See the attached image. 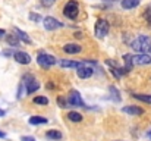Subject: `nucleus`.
Returning <instances> with one entry per match:
<instances>
[{
	"label": "nucleus",
	"mask_w": 151,
	"mask_h": 141,
	"mask_svg": "<svg viewBox=\"0 0 151 141\" xmlns=\"http://www.w3.org/2000/svg\"><path fill=\"white\" fill-rule=\"evenodd\" d=\"M22 141H35L32 137H22Z\"/></svg>",
	"instance_id": "obj_27"
},
{
	"label": "nucleus",
	"mask_w": 151,
	"mask_h": 141,
	"mask_svg": "<svg viewBox=\"0 0 151 141\" xmlns=\"http://www.w3.org/2000/svg\"><path fill=\"white\" fill-rule=\"evenodd\" d=\"M148 135H151V132H150V134H148Z\"/></svg>",
	"instance_id": "obj_33"
},
{
	"label": "nucleus",
	"mask_w": 151,
	"mask_h": 141,
	"mask_svg": "<svg viewBox=\"0 0 151 141\" xmlns=\"http://www.w3.org/2000/svg\"><path fill=\"white\" fill-rule=\"evenodd\" d=\"M47 138L49 140H62V132H59V131H56V129H50V131H47Z\"/></svg>",
	"instance_id": "obj_17"
},
{
	"label": "nucleus",
	"mask_w": 151,
	"mask_h": 141,
	"mask_svg": "<svg viewBox=\"0 0 151 141\" xmlns=\"http://www.w3.org/2000/svg\"><path fill=\"white\" fill-rule=\"evenodd\" d=\"M63 13H65L66 18L75 19L78 16V13H79V4H78V1L76 0H69L65 4V7H63Z\"/></svg>",
	"instance_id": "obj_2"
},
{
	"label": "nucleus",
	"mask_w": 151,
	"mask_h": 141,
	"mask_svg": "<svg viewBox=\"0 0 151 141\" xmlns=\"http://www.w3.org/2000/svg\"><path fill=\"white\" fill-rule=\"evenodd\" d=\"M148 53H151V47H150V48H148Z\"/></svg>",
	"instance_id": "obj_32"
},
{
	"label": "nucleus",
	"mask_w": 151,
	"mask_h": 141,
	"mask_svg": "<svg viewBox=\"0 0 151 141\" xmlns=\"http://www.w3.org/2000/svg\"><path fill=\"white\" fill-rule=\"evenodd\" d=\"M22 84H24V87H25V90H27V93L28 94L35 93V91L40 88L38 81H37L32 75H25V77L22 78Z\"/></svg>",
	"instance_id": "obj_3"
},
{
	"label": "nucleus",
	"mask_w": 151,
	"mask_h": 141,
	"mask_svg": "<svg viewBox=\"0 0 151 141\" xmlns=\"http://www.w3.org/2000/svg\"><path fill=\"white\" fill-rule=\"evenodd\" d=\"M29 19H32V21H40L41 18H40L38 15H34V13H31V15H29Z\"/></svg>",
	"instance_id": "obj_26"
},
{
	"label": "nucleus",
	"mask_w": 151,
	"mask_h": 141,
	"mask_svg": "<svg viewBox=\"0 0 151 141\" xmlns=\"http://www.w3.org/2000/svg\"><path fill=\"white\" fill-rule=\"evenodd\" d=\"M13 31L16 33V38H18V40H22V41H24V43H27V44H29V43H31V38L28 37V34H27V33L21 31L19 28H13Z\"/></svg>",
	"instance_id": "obj_13"
},
{
	"label": "nucleus",
	"mask_w": 151,
	"mask_h": 141,
	"mask_svg": "<svg viewBox=\"0 0 151 141\" xmlns=\"http://www.w3.org/2000/svg\"><path fill=\"white\" fill-rule=\"evenodd\" d=\"M13 57H15V60H16L18 63H21V65H28V63H31V56H29L28 53H25V51H15V53H13Z\"/></svg>",
	"instance_id": "obj_9"
},
{
	"label": "nucleus",
	"mask_w": 151,
	"mask_h": 141,
	"mask_svg": "<svg viewBox=\"0 0 151 141\" xmlns=\"http://www.w3.org/2000/svg\"><path fill=\"white\" fill-rule=\"evenodd\" d=\"M109 90H110V93H111V94H114V95H116V100H120V97H119V93H117V90H116L114 87H110Z\"/></svg>",
	"instance_id": "obj_25"
},
{
	"label": "nucleus",
	"mask_w": 151,
	"mask_h": 141,
	"mask_svg": "<svg viewBox=\"0 0 151 141\" xmlns=\"http://www.w3.org/2000/svg\"><path fill=\"white\" fill-rule=\"evenodd\" d=\"M76 74H78V77H79V78H82V80H87V78L93 77L94 71H93V68H90V66H81V68H78Z\"/></svg>",
	"instance_id": "obj_10"
},
{
	"label": "nucleus",
	"mask_w": 151,
	"mask_h": 141,
	"mask_svg": "<svg viewBox=\"0 0 151 141\" xmlns=\"http://www.w3.org/2000/svg\"><path fill=\"white\" fill-rule=\"evenodd\" d=\"M109 22L106 21V19H99L97 21V24H96V28H94V31H96V35L99 37V38H103V37H106L107 35V33H109Z\"/></svg>",
	"instance_id": "obj_6"
},
{
	"label": "nucleus",
	"mask_w": 151,
	"mask_h": 141,
	"mask_svg": "<svg viewBox=\"0 0 151 141\" xmlns=\"http://www.w3.org/2000/svg\"><path fill=\"white\" fill-rule=\"evenodd\" d=\"M132 97L137 98V100H141V101H144V103H150L151 104V95L150 94H132Z\"/></svg>",
	"instance_id": "obj_19"
},
{
	"label": "nucleus",
	"mask_w": 151,
	"mask_h": 141,
	"mask_svg": "<svg viewBox=\"0 0 151 141\" xmlns=\"http://www.w3.org/2000/svg\"><path fill=\"white\" fill-rule=\"evenodd\" d=\"M68 104H70L69 107H75V106L85 107V104H84V100H82L81 94L78 93L76 90H72V91L69 93V97H68Z\"/></svg>",
	"instance_id": "obj_4"
},
{
	"label": "nucleus",
	"mask_w": 151,
	"mask_h": 141,
	"mask_svg": "<svg viewBox=\"0 0 151 141\" xmlns=\"http://www.w3.org/2000/svg\"><path fill=\"white\" fill-rule=\"evenodd\" d=\"M139 4V0H122V7L123 9H134Z\"/></svg>",
	"instance_id": "obj_15"
},
{
	"label": "nucleus",
	"mask_w": 151,
	"mask_h": 141,
	"mask_svg": "<svg viewBox=\"0 0 151 141\" xmlns=\"http://www.w3.org/2000/svg\"><path fill=\"white\" fill-rule=\"evenodd\" d=\"M75 37H76V38H82V34H81V33H76Z\"/></svg>",
	"instance_id": "obj_28"
},
{
	"label": "nucleus",
	"mask_w": 151,
	"mask_h": 141,
	"mask_svg": "<svg viewBox=\"0 0 151 141\" xmlns=\"http://www.w3.org/2000/svg\"><path fill=\"white\" fill-rule=\"evenodd\" d=\"M34 103H35V104H41V106H46V104H49V100H47V97H43V95H37V97H34Z\"/></svg>",
	"instance_id": "obj_20"
},
{
	"label": "nucleus",
	"mask_w": 151,
	"mask_h": 141,
	"mask_svg": "<svg viewBox=\"0 0 151 141\" xmlns=\"http://www.w3.org/2000/svg\"><path fill=\"white\" fill-rule=\"evenodd\" d=\"M122 112H125V113H128V115L139 116V115L144 113V109H141V107H138V106H125V107L122 109Z\"/></svg>",
	"instance_id": "obj_11"
},
{
	"label": "nucleus",
	"mask_w": 151,
	"mask_h": 141,
	"mask_svg": "<svg viewBox=\"0 0 151 141\" xmlns=\"http://www.w3.org/2000/svg\"><path fill=\"white\" fill-rule=\"evenodd\" d=\"M54 1H56V0H41V4H43V6H46V7H50Z\"/></svg>",
	"instance_id": "obj_24"
},
{
	"label": "nucleus",
	"mask_w": 151,
	"mask_h": 141,
	"mask_svg": "<svg viewBox=\"0 0 151 141\" xmlns=\"http://www.w3.org/2000/svg\"><path fill=\"white\" fill-rule=\"evenodd\" d=\"M150 137H151V135H150Z\"/></svg>",
	"instance_id": "obj_34"
},
{
	"label": "nucleus",
	"mask_w": 151,
	"mask_h": 141,
	"mask_svg": "<svg viewBox=\"0 0 151 141\" xmlns=\"http://www.w3.org/2000/svg\"><path fill=\"white\" fill-rule=\"evenodd\" d=\"M144 18L147 19V22L151 24V4H148V6L145 7V10H144Z\"/></svg>",
	"instance_id": "obj_23"
},
{
	"label": "nucleus",
	"mask_w": 151,
	"mask_h": 141,
	"mask_svg": "<svg viewBox=\"0 0 151 141\" xmlns=\"http://www.w3.org/2000/svg\"><path fill=\"white\" fill-rule=\"evenodd\" d=\"M151 63V56L145 53H139V54H131V65H148Z\"/></svg>",
	"instance_id": "obj_7"
},
{
	"label": "nucleus",
	"mask_w": 151,
	"mask_h": 141,
	"mask_svg": "<svg viewBox=\"0 0 151 141\" xmlns=\"http://www.w3.org/2000/svg\"><path fill=\"white\" fill-rule=\"evenodd\" d=\"M60 66L62 68H81V66H84V63L82 62H73V60H62L60 62Z\"/></svg>",
	"instance_id": "obj_14"
},
{
	"label": "nucleus",
	"mask_w": 151,
	"mask_h": 141,
	"mask_svg": "<svg viewBox=\"0 0 151 141\" xmlns=\"http://www.w3.org/2000/svg\"><path fill=\"white\" fill-rule=\"evenodd\" d=\"M132 48L139 51V53H145L148 51V48L151 47V37L150 35H139L132 41Z\"/></svg>",
	"instance_id": "obj_1"
},
{
	"label": "nucleus",
	"mask_w": 151,
	"mask_h": 141,
	"mask_svg": "<svg viewBox=\"0 0 151 141\" xmlns=\"http://www.w3.org/2000/svg\"><path fill=\"white\" fill-rule=\"evenodd\" d=\"M37 62L43 68H50L53 65H56V57L51 54H47V53H40L37 57Z\"/></svg>",
	"instance_id": "obj_5"
},
{
	"label": "nucleus",
	"mask_w": 151,
	"mask_h": 141,
	"mask_svg": "<svg viewBox=\"0 0 151 141\" xmlns=\"http://www.w3.org/2000/svg\"><path fill=\"white\" fill-rule=\"evenodd\" d=\"M31 125H41V124H47V119L43 116H31L28 121Z\"/></svg>",
	"instance_id": "obj_16"
},
{
	"label": "nucleus",
	"mask_w": 151,
	"mask_h": 141,
	"mask_svg": "<svg viewBox=\"0 0 151 141\" xmlns=\"http://www.w3.org/2000/svg\"><path fill=\"white\" fill-rule=\"evenodd\" d=\"M68 119L72 121V122H81L82 121V115L78 113V112H69L68 113Z\"/></svg>",
	"instance_id": "obj_18"
},
{
	"label": "nucleus",
	"mask_w": 151,
	"mask_h": 141,
	"mask_svg": "<svg viewBox=\"0 0 151 141\" xmlns=\"http://www.w3.org/2000/svg\"><path fill=\"white\" fill-rule=\"evenodd\" d=\"M7 43H9L10 46L16 47L18 44H19V40L16 38V35H7Z\"/></svg>",
	"instance_id": "obj_22"
},
{
	"label": "nucleus",
	"mask_w": 151,
	"mask_h": 141,
	"mask_svg": "<svg viewBox=\"0 0 151 141\" xmlns=\"http://www.w3.org/2000/svg\"><path fill=\"white\" fill-rule=\"evenodd\" d=\"M43 24H44V28H46V30H49V31H54V30H59V28H62V27H63V24H62L59 19L53 18V16H47V18H44Z\"/></svg>",
	"instance_id": "obj_8"
},
{
	"label": "nucleus",
	"mask_w": 151,
	"mask_h": 141,
	"mask_svg": "<svg viewBox=\"0 0 151 141\" xmlns=\"http://www.w3.org/2000/svg\"><path fill=\"white\" fill-rule=\"evenodd\" d=\"M4 137H6V134H4V132H1V131H0V138H4Z\"/></svg>",
	"instance_id": "obj_29"
},
{
	"label": "nucleus",
	"mask_w": 151,
	"mask_h": 141,
	"mask_svg": "<svg viewBox=\"0 0 151 141\" xmlns=\"http://www.w3.org/2000/svg\"><path fill=\"white\" fill-rule=\"evenodd\" d=\"M6 33H4V30H0V35H4Z\"/></svg>",
	"instance_id": "obj_31"
},
{
	"label": "nucleus",
	"mask_w": 151,
	"mask_h": 141,
	"mask_svg": "<svg viewBox=\"0 0 151 141\" xmlns=\"http://www.w3.org/2000/svg\"><path fill=\"white\" fill-rule=\"evenodd\" d=\"M4 115H6V112H4V110H1V109H0V116H4Z\"/></svg>",
	"instance_id": "obj_30"
},
{
	"label": "nucleus",
	"mask_w": 151,
	"mask_h": 141,
	"mask_svg": "<svg viewBox=\"0 0 151 141\" xmlns=\"http://www.w3.org/2000/svg\"><path fill=\"white\" fill-rule=\"evenodd\" d=\"M82 50V47L79 44H75V43H69V44H65L63 46V51L68 53V54H76Z\"/></svg>",
	"instance_id": "obj_12"
},
{
	"label": "nucleus",
	"mask_w": 151,
	"mask_h": 141,
	"mask_svg": "<svg viewBox=\"0 0 151 141\" xmlns=\"http://www.w3.org/2000/svg\"><path fill=\"white\" fill-rule=\"evenodd\" d=\"M57 104H59L62 109L68 107V100H66V97H63V95H59V97H57Z\"/></svg>",
	"instance_id": "obj_21"
}]
</instances>
